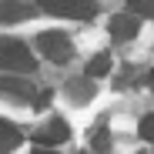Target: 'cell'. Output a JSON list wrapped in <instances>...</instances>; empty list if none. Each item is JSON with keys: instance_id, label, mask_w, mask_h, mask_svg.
<instances>
[{"instance_id": "obj_1", "label": "cell", "mask_w": 154, "mask_h": 154, "mask_svg": "<svg viewBox=\"0 0 154 154\" xmlns=\"http://www.w3.org/2000/svg\"><path fill=\"white\" fill-rule=\"evenodd\" d=\"M0 67L20 77V74H30V70L37 67V60H34V54H30L20 40L4 37V40H0Z\"/></svg>"}, {"instance_id": "obj_2", "label": "cell", "mask_w": 154, "mask_h": 154, "mask_svg": "<svg viewBox=\"0 0 154 154\" xmlns=\"http://www.w3.org/2000/svg\"><path fill=\"white\" fill-rule=\"evenodd\" d=\"M37 44H40V54H44L50 64H67V60H70L74 44H70L67 34H60V30H47V34L37 37Z\"/></svg>"}, {"instance_id": "obj_3", "label": "cell", "mask_w": 154, "mask_h": 154, "mask_svg": "<svg viewBox=\"0 0 154 154\" xmlns=\"http://www.w3.org/2000/svg\"><path fill=\"white\" fill-rule=\"evenodd\" d=\"M37 87L30 81H20V77H0V97L14 100V104H37Z\"/></svg>"}, {"instance_id": "obj_4", "label": "cell", "mask_w": 154, "mask_h": 154, "mask_svg": "<svg viewBox=\"0 0 154 154\" xmlns=\"http://www.w3.org/2000/svg\"><path fill=\"white\" fill-rule=\"evenodd\" d=\"M47 7L60 17H70V20H91L97 10L94 0H47Z\"/></svg>"}, {"instance_id": "obj_5", "label": "cell", "mask_w": 154, "mask_h": 154, "mask_svg": "<svg viewBox=\"0 0 154 154\" xmlns=\"http://www.w3.org/2000/svg\"><path fill=\"white\" fill-rule=\"evenodd\" d=\"M67 137H70L67 124H64L60 117H50V121L40 127V131L34 134V144H37V147H57V144H64Z\"/></svg>"}, {"instance_id": "obj_6", "label": "cell", "mask_w": 154, "mask_h": 154, "mask_svg": "<svg viewBox=\"0 0 154 154\" xmlns=\"http://www.w3.org/2000/svg\"><path fill=\"white\" fill-rule=\"evenodd\" d=\"M107 30H111L114 40H131V37H137V30H141V17L131 14V10H127V14H117V17H111Z\"/></svg>"}, {"instance_id": "obj_7", "label": "cell", "mask_w": 154, "mask_h": 154, "mask_svg": "<svg viewBox=\"0 0 154 154\" xmlns=\"http://www.w3.org/2000/svg\"><path fill=\"white\" fill-rule=\"evenodd\" d=\"M37 7L34 4H20V0H0V23H20L34 17Z\"/></svg>"}, {"instance_id": "obj_8", "label": "cell", "mask_w": 154, "mask_h": 154, "mask_svg": "<svg viewBox=\"0 0 154 154\" xmlns=\"http://www.w3.org/2000/svg\"><path fill=\"white\" fill-rule=\"evenodd\" d=\"M17 144H20V131L10 121H0V154H10Z\"/></svg>"}, {"instance_id": "obj_9", "label": "cell", "mask_w": 154, "mask_h": 154, "mask_svg": "<svg viewBox=\"0 0 154 154\" xmlns=\"http://www.w3.org/2000/svg\"><path fill=\"white\" fill-rule=\"evenodd\" d=\"M107 74H111V54H107V50H100V54H94L91 64H87V77L97 81V77H107Z\"/></svg>"}, {"instance_id": "obj_10", "label": "cell", "mask_w": 154, "mask_h": 154, "mask_svg": "<svg viewBox=\"0 0 154 154\" xmlns=\"http://www.w3.org/2000/svg\"><path fill=\"white\" fill-rule=\"evenodd\" d=\"M67 87H70V91H67V94H70V100H77V104H84V100H91V94H94V91H91V87H87L84 81H77V84L70 81Z\"/></svg>"}, {"instance_id": "obj_11", "label": "cell", "mask_w": 154, "mask_h": 154, "mask_svg": "<svg viewBox=\"0 0 154 154\" xmlns=\"http://www.w3.org/2000/svg\"><path fill=\"white\" fill-rule=\"evenodd\" d=\"M131 7H134L131 14H137V17L141 14H154V0H131Z\"/></svg>"}, {"instance_id": "obj_12", "label": "cell", "mask_w": 154, "mask_h": 154, "mask_svg": "<svg viewBox=\"0 0 154 154\" xmlns=\"http://www.w3.org/2000/svg\"><path fill=\"white\" fill-rule=\"evenodd\" d=\"M141 137H144V141H154V114H147V117L141 121Z\"/></svg>"}, {"instance_id": "obj_13", "label": "cell", "mask_w": 154, "mask_h": 154, "mask_svg": "<svg viewBox=\"0 0 154 154\" xmlns=\"http://www.w3.org/2000/svg\"><path fill=\"white\" fill-rule=\"evenodd\" d=\"M34 154H57V151H54V147H37Z\"/></svg>"}, {"instance_id": "obj_14", "label": "cell", "mask_w": 154, "mask_h": 154, "mask_svg": "<svg viewBox=\"0 0 154 154\" xmlns=\"http://www.w3.org/2000/svg\"><path fill=\"white\" fill-rule=\"evenodd\" d=\"M147 84H151V91H154V70H151V77H147Z\"/></svg>"}]
</instances>
